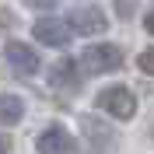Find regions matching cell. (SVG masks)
<instances>
[{"label": "cell", "mask_w": 154, "mask_h": 154, "mask_svg": "<svg viewBox=\"0 0 154 154\" xmlns=\"http://www.w3.org/2000/svg\"><path fill=\"white\" fill-rule=\"evenodd\" d=\"M25 119V102L18 95H0V126H14Z\"/></svg>", "instance_id": "obj_9"}, {"label": "cell", "mask_w": 154, "mask_h": 154, "mask_svg": "<svg viewBox=\"0 0 154 154\" xmlns=\"http://www.w3.org/2000/svg\"><path fill=\"white\" fill-rule=\"evenodd\" d=\"M137 67L144 70V74H151V70H154V56H151V49H147V53H140V56H137Z\"/></svg>", "instance_id": "obj_11"}, {"label": "cell", "mask_w": 154, "mask_h": 154, "mask_svg": "<svg viewBox=\"0 0 154 154\" xmlns=\"http://www.w3.org/2000/svg\"><path fill=\"white\" fill-rule=\"evenodd\" d=\"M4 63H7L18 77H35L38 67H42L38 53L28 46V42H21V38H11L7 46H4Z\"/></svg>", "instance_id": "obj_3"}, {"label": "cell", "mask_w": 154, "mask_h": 154, "mask_svg": "<svg viewBox=\"0 0 154 154\" xmlns=\"http://www.w3.org/2000/svg\"><path fill=\"white\" fill-rule=\"evenodd\" d=\"M81 130H84L88 144H91V154H112L116 151V133L105 123H98L95 116H81Z\"/></svg>", "instance_id": "obj_7"}, {"label": "cell", "mask_w": 154, "mask_h": 154, "mask_svg": "<svg viewBox=\"0 0 154 154\" xmlns=\"http://www.w3.org/2000/svg\"><path fill=\"white\" fill-rule=\"evenodd\" d=\"M70 35H74V32L67 28L63 18H38L35 25H32V38L42 42V46H49V49H63L70 42Z\"/></svg>", "instance_id": "obj_4"}, {"label": "cell", "mask_w": 154, "mask_h": 154, "mask_svg": "<svg viewBox=\"0 0 154 154\" xmlns=\"http://www.w3.org/2000/svg\"><path fill=\"white\" fill-rule=\"evenodd\" d=\"M25 7H32V11H53L60 4V0H21Z\"/></svg>", "instance_id": "obj_10"}, {"label": "cell", "mask_w": 154, "mask_h": 154, "mask_svg": "<svg viewBox=\"0 0 154 154\" xmlns=\"http://www.w3.org/2000/svg\"><path fill=\"white\" fill-rule=\"evenodd\" d=\"M11 25H14V14H11L7 7H0V32H7Z\"/></svg>", "instance_id": "obj_12"}, {"label": "cell", "mask_w": 154, "mask_h": 154, "mask_svg": "<svg viewBox=\"0 0 154 154\" xmlns=\"http://www.w3.org/2000/svg\"><path fill=\"white\" fill-rule=\"evenodd\" d=\"M123 49L116 42H91V46L81 53V67L88 74H112V70L123 67Z\"/></svg>", "instance_id": "obj_1"}, {"label": "cell", "mask_w": 154, "mask_h": 154, "mask_svg": "<svg viewBox=\"0 0 154 154\" xmlns=\"http://www.w3.org/2000/svg\"><path fill=\"white\" fill-rule=\"evenodd\" d=\"M0 154H11V140H7V133H0Z\"/></svg>", "instance_id": "obj_13"}, {"label": "cell", "mask_w": 154, "mask_h": 154, "mask_svg": "<svg viewBox=\"0 0 154 154\" xmlns=\"http://www.w3.org/2000/svg\"><path fill=\"white\" fill-rule=\"evenodd\" d=\"M49 84L56 88V91L77 95V91H81V84H84V81H81V67H77L70 56H63L60 63H53V67H49Z\"/></svg>", "instance_id": "obj_6"}, {"label": "cell", "mask_w": 154, "mask_h": 154, "mask_svg": "<svg viewBox=\"0 0 154 154\" xmlns=\"http://www.w3.org/2000/svg\"><path fill=\"white\" fill-rule=\"evenodd\" d=\"M95 105L102 112H109L112 119H133L137 116V95L123 84H112V88H102L95 98Z\"/></svg>", "instance_id": "obj_2"}, {"label": "cell", "mask_w": 154, "mask_h": 154, "mask_svg": "<svg viewBox=\"0 0 154 154\" xmlns=\"http://www.w3.org/2000/svg\"><path fill=\"white\" fill-rule=\"evenodd\" d=\"M67 28L77 32V35H98V32L109 28V18L102 7H77V11H70Z\"/></svg>", "instance_id": "obj_5"}, {"label": "cell", "mask_w": 154, "mask_h": 154, "mask_svg": "<svg viewBox=\"0 0 154 154\" xmlns=\"http://www.w3.org/2000/svg\"><path fill=\"white\" fill-rule=\"evenodd\" d=\"M35 151L38 154H70V151H74V137L67 133V126L53 123V126H46V130L38 133Z\"/></svg>", "instance_id": "obj_8"}]
</instances>
